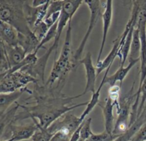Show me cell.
Segmentation results:
<instances>
[{
    "label": "cell",
    "mask_w": 146,
    "mask_h": 141,
    "mask_svg": "<svg viewBox=\"0 0 146 141\" xmlns=\"http://www.w3.org/2000/svg\"><path fill=\"white\" fill-rule=\"evenodd\" d=\"M71 21H68V26L66 33L64 45L61 49V54L58 59H55L54 66L51 69V73L47 79L45 86L51 88L54 84L58 81V87L63 88V82H64L68 74L72 69L76 68L73 58H71Z\"/></svg>",
    "instance_id": "obj_1"
},
{
    "label": "cell",
    "mask_w": 146,
    "mask_h": 141,
    "mask_svg": "<svg viewBox=\"0 0 146 141\" xmlns=\"http://www.w3.org/2000/svg\"><path fill=\"white\" fill-rule=\"evenodd\" d=\"M25 1H0V19L24 35L32 32L24 14Z\"/></svg>",
    "instance_id": "obj_2"
},
{
    "label": "cell",
    "mask_w": 146,
    "mask_h": 141,
    "mask_svg": "<svg viewBox=\"0 0 146 141\" xmlns=\"http://www.w3.org/2000/svg\"><path fill=\"white\" fill-rule=\"evenodd\" d=\"M84 2L86 4L90 11V20L86 32L83 37L79 46L73 55V60H74V62L76 64V66L78 65V62L81 60V56H82L83 52L84 51L86 44L88 39L89 38L90 35L92 33V31L94 30V27L98 23L100 17H102L103 12H104L102 10L103 6L105 5L106 1L84 0Z\"/></svg>",
    "instance_id": "obj_3"
},
{
    "label": "cell",
    "mask_w": 146,
    "mask_h": 141,
    "mask_svg": "<svg viewBox=\"0 0 146 141\" xmlns=\"http://www.w3.org/2000/svg\"><path fill=\"white\" fill-rule=\"evenodd\" d=\"M134 85L135 82L133 84L132 88L129 92L122 95L120 98V111L117 113L118 119L115 123V127L113 132L114 135H122L125 133L129 128V118L131 119V110L133 105L132 103H134L136 98V93H133Z\"/></svg>",
    "instance_id": "obj_4"
},
{
    "label": "cell",
    "mask_w": 146,
    "mask_h": 141,
    "mask_svg": "<svg viewBox=\"0 0 146 141\" xmlns=\"http://www.w3.org/2000/svg\"><path fill=\"white\" fill-rule=\"evenodd\" d=\"M136 26L139 28L141 41L140 82L137 91H139L146 78V1H141Z\"/></svg>",
    "instance_id": "obj_5"
},
{
    "label": "cell",
    "mask_w": 146,
    "mask_h": 141,
    "mask_svg": "<svg viewBox=\"0 0 146 141\" xmlns=\"http://www.w3.org/2000/svg\"><path fill=\"white\" fill-rule=\"evenodd\" d=\"M83 122L84 121L81 120L80 117L76 116L72 113L68 112L56 120L48 128V130L52 134H55L58 131L65 130L72 135Z\"/></svg>",
    "instance_id": "obj_6"
},
{
    "label": "cell",
    "mask_w": 146,
    "mask_h": 141,
    "mask_svg": "<svg viewBox=\"0 0 146 141\" xmlns=\"http://www.w3.org/2000/svg\"><path fill=\"white\" fill-rule=\"evenodd\" d=\"M78 64H81L84 66L85 68L86 76V84L85 89L81 94H79L80 96H83L88 92H91L94 93L96 92V81L97 78L96 68L93 64L92 56L91 52H88L84 58L80 60Z\"/></svg>",
    "instance_id": "obj_7"
},
{
    "label": "cell",
    "mask_w": 146,
    "mask_h": 141,
    "mask_svg": "<svg viewBox=\"0 0 146 141\" xmlns=\"http://www.w3.org/2000/svg\"><path fill=\"white\" fill-rule=\"evenodd\" d=\"M50 1L51 0H48L46 4L41 7H33L32 6L29 4L27 1H25L24 7V14L29 26L30 27L31 30L44 21L46 16Z\"/></svg>",
    "instance_id": "obj_8"
},
{
    "label": "cell",
    "mask_w": 146,
    "mask_h": 141,
    "mask_svg": "<svg viewBox=\"0 0 146 141\" xmlns=\"http://www.w3.org/2000/svg\"><path fill=\"white\" fill-rule=\"evenodd\" d=\"M1 52L4 53L8 61L9 70L20 64L27 56L25 51L19 45L16 46H9L1 41Z\"/></svg>",
    "instance_id": "obj_9"
},
{
    "label": "cell",
    "mask_w": 146,
    "mask_h": 141,
    "mask_svg": "<svg viewBox=\"0 0 146 141\" xmlns=\"http://www.w3.org/2000/svg\"><path fill=\"white\" fill-rule=\"evenodd\" d=\"M113 17V1L108 0L106 1L105 8L104 9V12L102 14L103 19V36L102 41H101V46H100L99 53H98V58H97V62L98 63L101 61V56H102L103 51H104V47H105L106 42L107 36H108V31L111 27V21H112Z\"/></svg>",
    "instance_id": "obj_10"
},
{
    "label": "cell",
    "mask_w": 146,
    "mask_h": 141,
    "mask_svg": "<svg viewBox=\"0 0 146 141\" xmlns=\"http://www.w3.org/2000/svg\"><path fill=\"white\" fill-rule=\"evenodd\" d=\"M7 128L8 129L7 130L8 131L9 133L11 134L10 138H12L14 141H21L31 139L34 132L38 128V126L34 122V124L31 125H17L11 124Z\"/></svg>",
    "instance_id": "obj_11"
},
{
    "label": "cell",
    "mask_w": 146,
    "mask_h": 141,
    "mask_svg": "<svg viewBox=\"0 0 146 141\" xmlns=\"http://www.w3.org/2000/svg\"><path fill=\"white\" fill-rule=\"evenodd\" d=\"M24 93H28L30 95H32L33 92L28 88L19 90L9 93H0V115L5 113L7 110L9 108L10 105L13 103H17V101L19 99Z\"/></svg>",
    "instance_id": "obj_12"
},
{
    "label": "cell",
    "mask_w": 146,
    "mask_h": 141,
    "mask_svg": "<svg viewBox=\"0 0 146 141\" xmlns=\"http://www.w3.org/2000/svg\"><path fill=\"white\" fill-rule=\"evenodd\" d=\"M0 32H1V41L9 46H18L19 31L14 27L7 23L0 22Z\"/></svg>",
    "instance_id": "obj_13"
},
{
    "label": "cell",
    "mask_w": 146,
    "mask_h": 141,
    "mask_svg": "<svg viewBox=\"0 0 146 141\" xmlns=\"http://www.w3.org/2000/svg\"><path fill=\"white\" fill-rule=\"evenodd\" d=\"M140 61H141V59H129V64H128L127 66H120V68L117 70L115 73L110 75V76L107 75L105 80V83H108L109 84L110 86H112V85H115L116 83L119 81L120 86H121L124 78L126 77V75H128L130 71L132 69L133 67Z\"/></svg>",
    "instance_id": "obj_14"
},
{
    "label": "cell",
    "mask_w": 146,
    "mask_h": 141,
    "mask_svg": "<svg viewBox=\"0 0 146 141\" xmlns=\"http://www.w3.org/2000/svg\"><path fill=\"white\" fill-rule=\"evenodd\" d=\"M102 109L103 115L104 117V122H105V130L108 133L113 134L114 127V115H113V108L115 107L114 104L109 98L105 99L104 105L98 104Z\"/></svg>",
    "instance_id": "obj_15"
},
{
    "label": "cell",
    "mask_w": 146,
    "mask_h": 141,
    "mask_svg": "<svg viewBox=\"0 0 146 141\" xmlns=\"http://www.w3.org/2000/svg\"><path fill=\"white\" fill-rule=\"evenodd\" d=\"M120 43H121V38H120L119 36L116 39H115L113 41V46L112 48H111V51L108 54V55L103 61L96 63V68L97 75H99L103 71H104L105 69H107L108 67L112 66L113 61L118 56L120 48Z\"/></svg>",
    "instance_id": "obj_16"
},
{
    "label": "cell",
    "mask_w": 146,
    "mask_h": 141,
    "mask_svg": "<svg viewBox=\"0 0 146 141\" xmlns=\"http://www.w3.org/2000/svg\"><path fill=\"white\" fill-rule=\"evenodd\" d=\"M18 44L20 46L24 48L27 55L36 51L37 48L40 44V41L33 32L29 35H24L19 33Z\"/></svg>",
    "instance_id": "obj_17"
},
{
    "label": "cell",
    "mask_w": 146,
    "mask_h": 141,
    "mask_svg": "<svg viewBox=\"0 0 146 141\" xmlns=\"http://www.w3.org/2000/svg\"><path fill=\"white\" fill-rule=\"evenodd\" d=\"M111 66L108 67V68L106 69V72H105V74H104V78H103V79H102V81H101V83H100L99 86H98V88H97V90L96 91V92H94V93H92V96H91V100L88 101V105H87L86 108V109L84 110V111L83 112V113L80 115V118H81V120L82 121L85 120L86 117L87 115H88V114H89L90 113L93 111V109H94V108H95L97 105H98V104H99V98H100V94H101V88H103V86H104V84H106L105 83L106 78V76L108 75V72H109V70H110V68H111Z\"/></svg>",
    "instance_id": "obj_18"
},
{
    "label": "cell",
    "mask_w": 146,
    "mask_h": 141,
    "mask_svg": "<svg viewBox=\"0 0 146 141\" xmlns=\"http://www.w3.org/2000/svg\"><path fill=\"white\" fill-rule=\"evenodd\" d=\"M141 37H140V31L139 28L137 26H135L133 31V36L131 50H130L129 56H128L129 59H141Z\"/></svg>",
    "instance_id": "obj_19"
},
{
    "label": "cell",
    "mask_w": 146,
    "mask_h": 141,
    "mask_svg": "<svg viewBox=\"0 0 146 141\" xmlns=\"http://www.w3.org/2000/svg\"><path fill=\"white\" fill-rule=\"evenodd\" d=\"M34 121V123H36L38 126V128L34 132V135L31 138L32 141H50L52 137L54 136V134H52L48 130V129L42 128L40 125L38 121L36 120V118H31Z\"/></svg>",
    "instance_id": "obj_20"
},
{
    "label": "cell",
    "mask_w": 146,
    "mask_h": 141,
    "mask_svg": "<svg viewBox=\"0 0 146 141\" xmlns=\"http://www.w3.org/2000/svg\"><path fill=\"white\" fill-rule=\"evenodd\" d=\"M121 86L118 85H114L110 86L108 88V98L111 100L113 103L116 108L117 113L120 111V92H121Z\"/></svg>",
    "instance_id": "obj_21"
},
{
    "label": "cell",
    "mask_w": 146,
    "mask_h": 141,
    "mask_svg": "<svg viewBox=\"0 0 146 141\" xmlns=\"http://www.w3.org/2000/svg\"><path fill=\"white\" fill-rule=\"evenodd\" d=\"M58 22L56 23L55 24L52 26L51 28L48 29V31H47V33L46 34V35L44 36V37L43 38V39L41 40V42H40L39 45H38V48H37L36 51L38 52V51L41 48H44V46L45 45L46 43H48V41H51V39L54 38L55 39L56 36L57 35V30H58Z\"/></svg>",
    "instance_id": "obj_22"
},
{
    "label": "cell",
    "mask_w": 146,
    "mask_h": 141,
    "mask_svg": "<svg viewBox=\"0 0 146 141\" xmlns=\"http://www.w3.org/2000/svg\"><path fill=\"white\" fill-rule=\"evenodd\" d=\"M91 121H92V118H88V119L85 120L81 124V138L86 141L89 139L94 134L91 127Z\"/></svg>",
    "instance_id": "obj_23"
},
{
    "label": "cell",
    "mask_w": 146,
    "mask_h": 141,
    "mask_svg": "<svg viewBox=\"0 0 146 141\" xmlns=\"http://www.w3.org/2000/svg\"><path fill=\"white\" fill-rule=\"evenodd\" d=\"M120 135H114V134L108 133L106 131L98 134H93L92 136L87 140L86 141H113L114 140L118 138Z\"/></svg>",
    "instance_id": "obj_24"
},
{
    "label": "cell",
    "mask_w": 146,
    "mask_h": 141,
    "mask_svg": "<svg viewBox=\"0 0 146 141\" xmlns=\"http://www.w3.org/2000/svg\"><path fill=\"white\" fill-rule=\"evenodd\" d=\"M49 28L48 27V26L45 24L44 21L42 22H41L40 24H38V25H36V26H34V28L31 29L32 32L34 33V35L37 37L38 40L41 42V40L43 39V38L44 37V36L46 35V34L47 33V31H48Z\"/></svg>",
    "instance_id": "obj_25"
},
{
    "label": "cell",
    "mask_w": 146,
    "mask_h": 141,
    "mask_svg": "<svg viewBox=\"0 0 146 141\" xmlns=\"http://www.w3.org/2000/svg\"><path fill=\"white\" fill-rule=\"evenodd\" d=\"M64 1L61 0H58V1H50L49 6H48V11L46 17L51 15L56 12H61L62 11L63 5H64Z\"/></svg>",
    "instance_id": "obj_26"
},
{
    "label": "cell",
    "mask_w": 146,
    "mask_h": 141,
    "mask_svg": "<svg viewBox=\"0 0 146 141\" xmlns=\"http://www.w3.org/2000/svg\"><path fill=\"white\" fill-rule=\"evenodd\" d=\"M71 133L65 130H61L56 132L50 141H69Z\"/></svg>",
    "instance_id": "obj_27"
},
{
    "label": "cell",
    "mask_w": 146,
    "mask_h": 141,
    "mask_svg": "<svg viewBox=\"0 0 146 141\" xmlns=\"http://www.w3.org/2000/svg\"><path fill=\"white\" fill-rule=\"evenodd\" d=\"M146 140V122L141 129L133 135L130 141H145Z\"/></svg>",
    "instance_id": "obj_28"
},
{
    "label": "cell",
    "mask_w": 146,
    "mask_h": 141,
    "mask_svg": "<svg viewBox=\"0 0 146 141\" xmlns=\"http://www.w3.org/2000/svg\"><path fill=\"white\" fill-rule=\"evenodd\" d=\"M48 1V0H34L31 3V6L33 7H39L44 5Z\"/></svg>",
    "instance_id": "obj_29"
},
{
    "label": "cell",
    "mask_w": 146,
    "mask_h": 141,
    "mask_svg": "<svg viewBox=\"0 0 146 141\" xmlns=\"http://www.w3.org/2000/svg\"><path fill=\"white\" fill-rule=\"evenodd\" d=\"M1 141H14L12 138H9V139H6V140H1Z\"/></svg>",
    "instance_id": "obj_30"
},
{
    "label": "cell",
    "mask_w": 146,
    "mask_h": 141,
    "mask_svg": "<svg viewBox=\"0 0 146 141\" xmlns=\"http://www.w3.org/2000/svg\"><path fill=\"white\" fill-rule=\"evenodd\" d=\"M78 141H86V140H83V139H81V138H80L79 140H78Z\"/></svg>",
    "instance_id": "obj_31"
}]
</instances>
